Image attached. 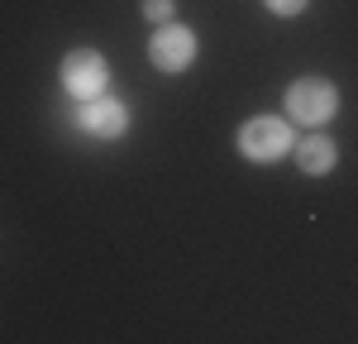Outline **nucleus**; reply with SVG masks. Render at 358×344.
Returning a JSON list of instances; mask_svg holds the SVG:
<instances>
[{
	"mask_svg": "<svg viewBox=\"0 0 358 344\" xmlns=\"http://www.w3.org/2000/svg\"><path fill=\"white\" fill-rule=\"evenodd\" d=\"M292 148H296V134H292V124L277 120V115H258V120H248L244 129H239V153L253 158V163H277V158H287Z\"/></svg>",
	"mask_w": 358,
	"mask_h": 344,
	"instance_id": "obj_1",
	"label": "nucleus"
},
{
	"mask_svg": "<svg viewBox=\"0 0 358 344\" xmlns=\"http://www.w3.org/2000/svg\"><path fill=\"white\" fill-rule=\"evenodd\" d=\"M334 110H339V91L325 77H296L287 86V115L296 124H325L334 120Z\"/></svg>",
	"mask_w": 358,
	"mask_h": 344,
	"instance_id": "obj_2",
	"label": "nucleus"
},
{
	"mask_svg": "<svg viewBox=\"0 0 358 344\" xmlns=\"http://www.w3.org/2000/svg\"><path fill=\"white\" fill-rule=\"evenodd\" d=\"M62 86H67V96H77V101L106 96V86H110V67H106V57L96 53V48H77V53H67V62H62Z\"/></svg>",
	"mask_w": 358,
	"mask_h": 344,
	"instance_id": "obj_3",
	"label": "nucleus"
},
{
	"mask_svg": "<svg viewBox=\"0 0 358 344\" xmlns=\"http://www.w3.org/2000/svg\"><path fill=\"white\" fill-rule=\"evenodd\" d=\"M148 57H153L158 72H187L196 62V34L187 24H172V20H167V24L148 38Z\"/></svg>",
	"mask_w": 358,
	"mask_h": 344,
	"instance_id": "obj_4",
	"label": "nucleus"
},
{
	"mask_svg": "<svg viewBox=\"0 0 358 344\" xmlns=\"http://www.w3.org/2000/svg\"><path fill=\"white\" fill-rule=\"evenodd\" d=\"M77 129H86L91 139H120L129 129V106L110 96H91L77 106Z\"/></svg>",
	"mask_w": 358,
	"mask_h": 344,
	"instance_id": "obj_5",
	"label": "nucleus"
},
{
	"mask_svg": "<svg viewBox=\"0 0 358 344\" xmlns=\"http://www.w3.org/2000/svg\"><path fill=\"white\" fill-rule=\"evenodd\" d=\"M334 163H339V148H334V139H325V134L296 139V168H301L306 177H325V172H334Z\"/></svg>",
	"mask_w": 358,
	"mask_h": 344,
	"instance_id": "obj_6",
	"label": "nucleus"
},
{
	"mask_svg": "<svg viewBox=\"0 0 358 344\" xmlns=\"http://www.w3.org/2000/svg\"><path fill=\"white\" fill-rule=\"evenodd\" d=\"M143 20L167 24V20H172V0H143Z\"/></svg>",
	"mask_w": 358,
	"mask_h": 344,
	"instance_id": "obj_7",
	"label": "nucleus"
},
{
	"mask_svg": "<svg viewBox=\"0 0 358 344\" xmlns=\"http://www.w3.org/2000/svg\"><path fill=\"white\" fill-rule=\"evenodd\" d=\"M268 10H273V15H301L306 0H268Z\"/></svg>",
	"mask_w": 358,
	"mask_h": 344,
	"instance_id": "obj_8",
	"label": "nucleus"
}]
</instances>
